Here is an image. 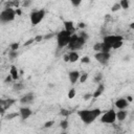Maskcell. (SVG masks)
Instances as JSON below:
<instances>
[{
	"label": "cell",
	"instance_id": "1",
	"mask_svg": "<svg viewBox=\"0 0 134 134\" xmlns=\"http://www.w3.org/2000/svg\"><path fill=\"white\" fill-rule=\"evenodd\" d=\"M77 115L80 117V119L86 124V125H90L92 124L97 117H99L102 115V110L99 108H93V109H83V110H79L77 111Z\"/></svg>",
	"mask_w": 134,
	"mask_h": 134
},
{
	"label": "cell",
	"instance_id": "2",
	"mask_svg": "<svg viewBox=\"0 0 134 134\" xmlns=\"http://www.w3.org/2000/svg\"><path fill=\"white\" fill-rule=\"evenodd\" d=\"M71 36H72V32H70L66 29H63V30L59 31L57 34V45H58V47L59 48L67 47L69 42H70Z\"/></svg>",
	"mask_w": 134,
	"mask_h": 134
},
{
	"label": "cell",
	"instance_id": "3",
	"mask_svg": "<svg viewBox=\"0 0 134 134\" xmlns=\"http://www.w3.org/2000/svg\"><path fill=\"white\" fill-rule=\"evenodd\" d=\"M87 40H85L84 38H82L79 34H72L71 36V39H70V42L68 44V48L70 50H77V49H81L85 44H86Z\"/></svg>",
	"mask_w": 134,
	"mask_h": 134
},
{
	"label": "cell",
	"instance_id": "4",
	"mask_svg": "<svg viewBox=\"0 0 134 134\" xmlns=\"http://www.w3.org/2000/svg\"><path fill=\"white\" fill-rule=\"evenodd\" d=\"M45 14H46V12H45L43 8L31 10V13H30V15H29V20H30L31 25H32V26L38 25V24L44 19Z\"/></svg>",
	"mask_w": 134,
	"mask_h": 134
},
{
	"label": "cell",
	"instance_id": "5",
	"mask_svg": "<svg viewBox=\"0 0 134 134\" xmlns=\"http://www.w3.org/2000/svg\"><path fill=\"white\" fill-rule=\"evenodd\" d=\"M16 9L14 8H4L0 13V21L1 23H9L16 18Z\"/></svg>",
	"mask_w": 134,
	"mask_h": 134
},
{
	"label": "cell",
	"instance_id": "6",
	"mask_svg": "<svg viewBox=\"0 0 134 134\" xmlns=\"http://www.w3.org/2000/svg\"><path fill=\"white\" fill-rule=\"evenodd\" d=\"M117 120L116 118V111L114 109H110L106 111L104 114L100 115V122L107 125H113Z\"/></svg>",
	"mask_w": 134,
	"mask_h": 134
},
{
	"label": "cell",
	"instance_id": "7",
	"mask_svg": "<svg viewBox=\"0 0 134 134\" xmlns=\"http://www.w3.org/2000/svg\"><path fill=\"white\" fill-rule=\"evenodd\" d=\"M119 41H124V38L120 35H107L103 39V42L109 45L111 48H113V46Z\"/></svg>",
	"mask_w": 134,
	"mask_h": 134
},
{
	"label": "cell",
	"instance_id": "8",
	"mask_svg": "<svg viewBox=\"0 0 134 134\" xmlns=\"http://www.w3.org/2000/svg\"><path fill=\"white\" fill-rule=\"evenodd\" d=\"M94 59H95V61H97L99 64H102V65H107L108 62H109L110 59H111V53H110V52H103V51L95 52V53H94Z\"/></svg>",
	"mask_w": 134,
	"mask_h": 134
},
{
	"label": "cell",
	"instance_id": "9",
	"mask_svg": "<svg viewBox=\"0 0 134 134\" xmlns=\"http://www.w3.org/2000/svg\"><path fill=\"white\" fill-rule=\"evenodd\" d=\"M19 113H20V117L22 118V120H26L27 118L30 117V115L32 114V111H31L30 108L24 106V107H21V108H20Z\"/></svg>",
	"mask_w": 134,
	"mask_h": 134
},
{
	"label": "cell",
	"instance_id": "10",
	"mask_svg": "<svg viewBox=\"0 0 134 134\" xmlns=\"http://www.w3.org/2000/svg\"><path fill=\"white\" fill-rule=\"evenodd\" d=\"M34 99H35L34 93L28 92V93H25V94L19 99V102H20V104H22V105H28V104H31V103L34 102Z\"/></svg>",
	"mask_w": 134,
	"mask_h": 134
},
{
	"label": "cell",
	"instance_id": "11",
	"mask_svg": "<svg viewBox=\"0 0 134 134\" xmlns=\"http://www.w3.org/2000/svg\"><path fill=\"white\" fill-rule=\"evenodd\" d=\"M80 76H81V72L79 70H72V71H70L68 73V79H69V81H70V83L72 85H74V84H76L79 82Z\"/></svg>",
	"mask_w": 134,
	"mask_h": 134
},
{
	"label": "cell",
	"instance_id": "12",
	"mask_svg": "<svg viewBox=\"0 0 134 134\" xmlns=\"http://www.w3.org/2000/svg\"><path fill=\"white\" fill-rule=\"evenodd\" d=\"M114 105L117 109H126L129 106V102L127 100L126 97H120V98H117L114 102Z\"/></svg>",
	"mask_w": 134,
	"mask_h": 134
},
{
	"label": "cell",
	"instance_id": "13",
	"mask_svg": "<svg viewBox=\"0 0 134 134\" xmlns=\"http://www.w3.org/2000/svg\"><path fill=\"white\" fill-rule=\"evenodd\" d=\"M104 91H105V85H104L103 83H99V84L97 85V88H96V89L94 90V92L92 93V98L95 99V98L99 97V96L104 93Z\"/></svg>",
	"mask_w": 134,
	"mask_h": 134
},
{
	"label": "cell",
	"instance_id": "14",
	"mask_svg": "<svg viewBox=\"0 0 134 134\" xmlns=\"http://www.w3.org/2000/svg\"><path fill=\"white\" fill-rule=\"evenodd\" d=\"M16 103V99L14 98H7V99H1L0 100V107L3 109H8L10 106H13Z\"/></svg>",
	"mask_w": 134,
	"mask_h": 134
},
{
	"label": "cell",
	"instance_id": "15",
	"mask_svg": "<svg viewBox=\"0 0 134 134\" xmlns=\"http://www.w3.org/2000/svg\"><path fill=\"white\" fill-rule=\"evenodd\" d=\"M128 116V112L125 109H118V111L116 112V118L118 121H124Z\"/></svg>",
	"mask_w": 134,
	"mask_h": 134
},
{
	"label": "cell",
	"instance_id": "16",
	"mask_svg": "<svg viewBox=\"0 0 134 134\" xmlns=\"http://www.w3.org/2000/svg\"><path fill=\"white\" fill-rule=\"evenodd\" d=\"M63 24H64V29L68 30V31H70L72 34H74V31H75V25H74V23L72 21H69V20L68 21H64Z\"/></svg>",
	"mask_w": 134,
	"mask_h": 134
},
{
	"label": "cell",
	"instance_id": "17",
	"mask_svg": "<svg viewBox=\"0 0 134 134\" xmlns=\"http://www.w3.org/2000/svg\"><path fill=\"white\" fill-rule=\"evenodd\" d=\"M68 54H69V62L70 63H75L80 60V54L75 50H70L68 52Z\"/></svg>",
	"mask_w": 134,
	"mask_h": 134
},
{
	"label": "cell",
	"instance_id": "18",
	"mask_svg": "<svg viewBox=\"0 0 134 134\" xmlns=\"http://www.w3.org/2000/svg\"><path fill=\"white\" fill-rule=\"evenodd\" d=\"M9 74L13 76L14 81H18V80H19V71H18V69H17V67H16V66H14V65H12V66H10Z\"/></svg>",
	"mask_w": 134,
	"mask_h": 134
},
{
	"label": "cell",
	"instance_id": "19",
	"mask_svg": "<svg viewBox=\"0 0 134 134\" xmlns=\"http://www.w3.org/2000/svg\"><path fill=\"white\" fill-rule=\"evenodd\" d=\"M18 116H20V113H19V112H10V113H7V114L4 116V119H6V120H12V119H14V118H16V117H18Z\"/></svg>",
	"mask_w": 134,
	"mask_h": 134
},
{
	"label": "cell",
	"instance_id": "20",
	"mask_svg": "<svg viewBox=\"0 0 134 134\" xmlns=\"http://www.w3.org/2000/svg\"><path fill=\"white\" fill-rule=\"evenodd\" d=\"M13 88H14V90H16V91H20V90H22V89L24 88L23 82H21V81H16V83H15L14 86H13Z\"/></svg>",
	"mask_w": 134,
	"mask_h": 134
},
{
	"label": "cell",
	"instance_id": "21",
	"mask_svg": "<svg viewBox=\"0 0 134 134\" xmlns=\"http://www.w3.org/2000/svg\"><path fill=\"white\" fill-rule=\"evenodd\" d=\"M19 57V53H18V50H9L8 51V59L9 60H15V59H17Z\"/></svg>",
	"mask_w": 134,
	"mask_h": 134
},
{
	"label": "cell",
	"instance_id": "22",
	"mask_svg": "<svg viewBox=\"0 0 134 134\" xmlns=\"http://www.w3.org/2000/svg\"><path fill=\"white\" fill-rule=\"evenodd\" d=\"M68 126H69V121H68L67 118H64L63 120L60 121V127H61L62 130H67Z\"/></svg>",
	"mask_w": 134,
	"mask_h": 134
},
{
	"label": "cell",
	"instance_id": "23",
	"mask_svg": "<svg viewBox=\"0 0 134 134\" xmlns=\"http://www.w3.org/2000/svg\"><path fill=\"white\" fill-rule=\"evenodd\" d=\"M119 4H120V6H121V9H125V10L130 7V2H129V0H120V1H119Z\"/></svg>",
	"mask_w": 134,
	"mask_h": 134
},
{
	"label": "cell",
	"instance_id": "24",
	"mask_svg": "<svg viewBox=\"0 0 134 134\" xmlns=\"http://www.w3.org/2000/svg\"><path fill=\"white\" fill-rule=\"evenodd\" d=\"M88 76H89V74H88V72H82L81 73V76H80V83L81 84H84V83H86V81L88 80Z\"/></svg>",
	"mask_w": 134,
	"mask_h": 134
},
{
	"label": "cell",
	"instance_id": "25",
	"mask_svg": "<svg viewBox=\"0 0 134 134\" xmlns=\"http://www.w3.org/2000/svg\"><path fill=\"white\" fill-rule=\"evenodd\" d=\"M75 95H76V90H75V88H71V89L67 92V96H68V98H69V99L74 98V97H75Z\"/></svg>",
	"mask_w": 134,
	"mask_h": 134
},
{
	"label": "cell",
	"instance_id": "26",
	"mask_svg": "<svg viewBox=\"0 0 134 134\" xmlns=\"http://www.w3.org/2000/svg\"><path fill=\"white\" fill-rule=\"evenodd\" d=\"M120 9H121V6H120L119 2H116V3H114V4L111 6V12H112V13L118 12V10H120Z\"/></svg>",
	"mask_w": 134,
	"mask_h": 134
},
{
	"label": "cell",
	"instance_id": "27",
	"mask_svg": "<svg viewBox=\"0 0 134 134\" xmlns=\"http://www.w3.org/2000/svg\"><path fill=\"white\" fill-rule=\"evenodd\" d=\"M102 46H103V42H96L94 45H93V50L95 52H99L102 50Z\"/></svg>",
	"mask_w": 134,
	"mask_h": 134
},
{
	"label": "cell",
	"instance_id": "28",
	"mask_svg": "<svg viewBox=\"0 0 134 134\" xmlns=\"http://www.w3.org/2000/svg\"><path fill=\"white\" fill-rule=\"evenodd\" d=\"M60 115H62L63 117H68V116L70 115V111H69V110H67V109L62 108V109L60 110Z\"/></svg>",
	"mask_w": 134,
	"mask_h": 134
},
{
	"label": "cell",
	"instance_id": "29",
	"mask_svg": "<svg viewBox=\"0 0 134 134\" xmlns=\"http://www.w3.org/2000/svg\"><path fill=\"white\" fill-rule=\"evenodd\" d=\"M102 79H103V73H99V72H98V73H96V74L94 75V82L97 83V84L100 83Z\"/></svg>",
	"mask_w": 134,
	"mask_h": 134
},
{
	"label": "cell",
	"instance_id": "30",
	"mask_svg": "<svg viewBox=\"0 0 134 134\" xmlns=\"http://www.w3.org/2000/svg\"><path fill=\"white\" fill-rule=\"evenodd\" d=\"M19 47H20V44H19L18 42H14V43L9 44V48H10L12 50H18Z\"/></svg>",
	"mask_w": 134,
	"mask_h": 134
},
{
	"label": "cell",
	"instance_id": "31",
	"mask_svg": "<svg viewBox=\"0 0 134 134\" xmlns=\"http://www.w3.org/2000/svg\"><path fill=\"white\" fill-rule=\"evenodd\" d=\"M80 60H81V62H82L83 64H89V63H90V58H89L88 55H84V57H82Z\"/></svg>",
	"mask_w": 134,
	"mask_h": 134
},
{
	"label": "cell",
	"instance_id": "32",
	"mask_svg": "<svg viewBox=\"0 0 134 134\" xmlns=\"http://www.w3.org/2000/svg\"><path fill=\"white\" fill-rule=\"evenodd\" d=\"M69 1H70V3H71L74 7L80 6V5H81V3L83 2V0H69Z\"/></svg>",
	"mask_w": 134,
	"mask_h": 134
},
{
	"label": "cell",
	"instance_id": "33",
	"mask_svg": "<svg viewBox=\"0 0 134 134\" xmlns=\"http://www.w3.org/2000/svg\"><path fill=\"white\" fill-rule=\"evenodd\" d=\"M53 125H54V121L53 120H48V121H46L44 124V128L45 129H48V128H51Z\"/></svg>",
	"mask_w": 134,
	"mask_h": 134
},
{
	"label": "cell",
	"instance_id": "34",
	"mask_svg": "<svg viewBox=\"0 0 134 134\" xmlns=\"http://www.w3.org/2000/svg\"><path fill=\"white\" fill-rule=\"evenodd\" d=\"M31 0H24L23 2H22V6L23 7H29L30 5H31Z\"/></svg>",
	"mask_w": 134,
	"mask_h": 134
},
{
	"label": "cell",
	"instance_id": "35",
	"mask_svg": "<svg viewBox=\"0 0 134 134\" xmlns=\"http://www.w3.org/2000/svg\"><path fill=\"white\" fill-rule=\"evenodd\" d=\"M79 35L82 37V38H84L85 40H88V38H89V36H88V34L85 31V30H82V31H80L79 32Z\"/></svg>",
	"mask_w": 134,
	"mask_h": 134
},
{
	"label": "cell",
	"instance_id": "36",
	"mask_svg": "<svg viewBox=\"0 0 134 134\" xmlns=\"http://www.w3.org/2000/svg\"><path fill=\"white\" fill-rule=\"evenodd\" d=\"M13 81H14V79H13V76H12L10 74L6 75V77L4 79V83H5V84H7V83H10V82H13Z\"/></svg>",
	"mask_w": 134,
	"mask_h": 134
},
{
	"label": "cell",
	"instance_id": "37",
	"mask_svg": "<svg viewBox=\"0 0 134 134\" xmlns=\"http://www.w3.org/2000/svg\"><path fill=\"white\" fill-rule=\"evenodd\" d=\"M42 40H44V36L42 35H38L35 37V42H41Z\"/></svg>",
	"mask_w": 134,
	"mask_h": 134
},
{
	"label": "cell",
	"instance_id": "38",
	"mask_svg": "<svg viewBox=\"0 0 134 134\" xmlns=\"http://www.w3.org/2000/svg\"><path fill=\"white\" fill-rule=\"evenodd\" d=\"M34 42H35V38H31V39H28V40H27L23 45H24V46H29V45H30V44H32Z\"/></svg>",
	"mask_w": 134,
	"mask_h": 134
},
{
	"label": "cell",
	"instance_id": "39",
	"mask_svg": "<svg viewBox=\"0 0 134 134\" xmlns=\"http://www.w3.org/2000/svg\"><path fill=\"white\" fill-rule=\"evenodd\" d=\"M83 98H84V100H89L90 98H92V93H86V94H84Z\"/></svg>",
	"mask_w": 134,
	"mask_h": 134
},
{
	"label": "cell",
	"instance_id": "40",
	"mask_svg": "<svg viewBox=\"0 0 134 134\" xmlns=\"http://www.w3.org/2000/svg\"><path fill=\"white\" fill-rule=\"evenodd\" d=\"M54 36H55L54 34H47V35H45V36H44V40H49V39L53 38Z\"/></svg>",
	"mask_w": 134,
	"mask_h": 134
},
{
	"label": "cell",
	"instance_id": "41",
	"mask_svg": "<svg viewBox=\"0 0 134 134\" xmlns=\"http://www.w3.org/2000/svg\"><path fill=\"white\" fill-rule=\"evenodd\" d=\"M77 27L81 28V29H85V28H86V23H84V22H80V23L77 24Z\"/></svg>",
	"mask_w": 134,
	"mask_h": 134
},
{
	"label": "cell",
	"instance_id": "42",
	"mask_svg": "<svg viewBox=\"0 0 134 134\" xmlns=\"http://www.w3.org/2000/svg\"><path fill=\"white\" fill-rule=\"evenodd\" d=\"M63 61L66 62V63L69 62V54H68V53H65V54L63 55Z\"/></svg>",
	"mask_w": 134,
	"mask_h": 134
},
{
	"label": "cell",
	"instance_id": "43",
	"mask_svg": "<svg viewBox=\"0 0 134 134\" xmlns=\"http://www.w3.org/2000/svg\"><path fill=\"white\" fill-rule=\"evenodd\" d=\"M16 14H17L18 16H21V14H22L21 9H20V8H17V9H16Z\"/></svg>",
	"mask_w": 134,
	"mask_h": 134
},
{
	"label": "cell",
	"instance_id": "44",
	"mask_svg": "<svg viewBox=\"0 0 134 134\" xmlns=\"http://www.w3.org/2000/svg\"><path fill=\"white\" fill-rule=\"evenodd\" d=\"M126 98H127V100H128L129 103H131V102L133 100V98H132V96H131V95H128V96H127Z\"/></svg>",
	"mask_w": 134,
	"mask_h": 134
},
{
	"label": "cell",
	"instance_id": "45",
	"mask_svg": "<svg viewBox=\"0 0 134 134\" xmlns=\"http://www.w3.org/2000/svg\"><path fill=\"white\" fill-rule=\"evenodd\" d=\"M129 26H130V28H131L132 30H134V22H132V23H130V25H129Z\"/></svg>",
	"mask_w": 134,
	"mask_h": 134
},
{
	"label": "cell",
	"instance_id": "46",
	"mask_svg": "<svg viewBox=\"0 0 134 134\" xmlns=\"http://www.w3.org/2000/svg\"><path fill=\"white\" fill-rule=\"evenodd\" d=\"M132 48L134 49V42H133V44H132Z\"/></svg>",
	"mask_w": 134,
	"mask_h": 134
}]
</instances>
